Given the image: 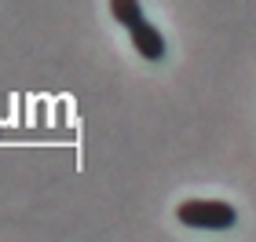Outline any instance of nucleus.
I'll return each mask as SVG.
<instances>
[{
  "instance_id": "nucleus-3",
  "label": "nucleus",
  "mask_w": 256,
  "mask_h": 242,
  "mask_svg": "<svg viewBox=\"0 0 256 242\" xmlns=\"http://www.w3.org/2000/svg\"><path fill=\"white\" fill-rule=\"evenodd\" d=\"M110 15H114V22H121L124 30H132V26H139L146 15H143V8L136 4V0H114L110 4Z\"/></svg>"
},
{
  "instance_id": "nucleus-1",
  "label": "nucleus",
  "mask_w": 256,
  "mask_h": 242,
  "mask_svg": "<svg viewBox=\"0 0 256 242\" xmlns=\"http://www.w3.org/2000/svg\"><path fill=\"white\" fill-rule=\"evenodd\" d=\"M176 220L183 227H205V231H227L234 227L238 213L224 198H187L176 205Z\"/></svg>"
},
{
  "instance_id": "nucleus-2",
  "label": "nucleus",
  "mask_w": 256,
  "mask_h": 242,
  "mask_svg": "<svg viewBox=\"0 0 256 242\" xmlns=\"http://www.w3.org/2000/svg\"><path fill=\"white\" fill-rule=\"evenodd\" d=\"M128 37H132V48L143 55L146 63H158L161 55H165V37H161V30L154 26V22H139V26L128 30Z\"/></svg>"
}]
</instances>
